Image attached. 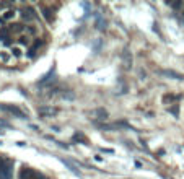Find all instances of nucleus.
<instances>
[{
	"label": "nucleus",
	"instance_id": "obj_1",
	"mask_svg": "<svg viewBox=\"0 0 184 179\" xmlns=\"http://www.w3.org/2000/svg\"><path fill=\"white\" fill-rule=\"evenodd\" d=\"M0 107H2V109H5V111H8V112H12V114L18 116V117H21V119H25V112H23V111H20L16 106H10V104H0Z\"/></svg>",
	"mask_w": 184,
	"mask_h": 179
},
{
	"label": "nucleus",
	"instance_id": "obj_2",
	"mask_svg": "<svg viewBox=\"0 0 184 179\" xmlns=\"http://www.w3.org/2000/svg\"><path fill=\"white\" fill-rule=\"evenodd\" d=\"M37 112H39V116H42V117H52L54 114H57V109L55 107H39L37 109Z\"/></svg>",
	"mask_w": 184,
	"mask_h": 179
},
{
	"label": "nucleus",
	"instance_id": "obj_3",
	"mask_svg": "<svg viewBox=\"0 0 184 179\" xmlns=\"http://www.w3.org/2000/svg\"><path fill=\"white\" fill-rule=\"evenodd\" d=\"M160 73H161V75H166V77H171V78H176V80H182V78H184L181 73L173 72V70H161Z\"/></svg>",
	"mask_w": 184,
	"mask_h": 179
},
{
	"label": "nucleus",
	"instance_id": "obj_4",
	"mask_svg": "<svg viewBox=\"0 0 184 179\" xmlns=\"http://www.w3.org/2000/svg\"><path fill=\"white\" fill-rule=\"evenodd\" d=\"M122 57H124V67L129 68L132 65V55L129 54V51H124V55H122Z\"/></svg>",
	"mask_w": 184,
	"mask_h": 179
},
{
	"label": "nucleus",
	"instance_id": "obj_5",
	"mask_svg": "<svg viewBox=\"0 0 184 179\" xmlns=\"http://www.w3.org/2000/svg\"><path fill=\"white\" fill-rule=\"evenodd\" d=\"M62 163H65V164H67V166L70 168V171H72L73 174H78V176H80V173H78V169H77V168H75V166H73V164H72V163H70V161H67V160H62Z\"/></svg>",
	"mask_w": 184,
	"mask_h": 179
},
{
	"label": "nucleus",
	"instance_id": "obj_6",
	"mask_svg": "<svg viewBox=\"0 0 184 179\" xmlns=\"http://www.w3.org/2000/svg\"><path fill=\"white\" fill-rule=\"evenodd\" d=\"M95 112L98 114V117H100V119H106V117H108V112H106L104 109H96Z\"/></svg>",
	"mask_w": 184,
	"mask_h": 179
},
{
	"label": "nucleus",
	"instance_id": "obj_7",
	"mask_svg": "<svg viewBox=\"0 0 184 179\" xmlns=\"http://www.w3.org/2000/svg\"><path fill=\"white\" fill-rule=\"evenodd\" d=\"M44 16H46V20H48V21H51V15H49V10H48V8H44Z\"/></svg>",
	"mask_w": 184,
	"mask_h": 179
},
{
	"label": "nucleus",
	"instance_id": "obj_8",
	"mask_svg": "<svg viewBox=\"0 0 184 179\" xmlns=\"http://www.w3.org/2000/svg\"><path fill=\"white\" fill-rule=\"evenodd\" d=\"M62 98H64V100H73V95H72V93H69V95H62Z\"/></svg>",
	"mask_w": 184,
	"mask_h": 179
},
{
	"label": "nucleus",
	"instance_id": "obj_9",
	"mask_svg": "<svg viewBox=\"0 0 184 179\" xmlns=\"http://www.w3.org/2000/svg\"><path fill=\"white\" fill-rule=\"evenodd\" d=\"M103 28H106V23H103V21H98V30H103Z\"/></svg>",
	"mask_w": 184,
	"mask_h": 179
},
{
	"label": "nucleus",
	"instance_id": "obj_10",
	"mask_svg": "<svg viewBox=\"0 0 184 179\" xmlns=\"http://www.w3.org/2000/svg\"><path fill=\"white\" fill-rule=\"evenodd\" d=\"M171 7H173V8H178V7H181V2H174V3H171Z\"/></svg>",
	"mask_w": 184,
	"mask_h": 179
},
{
	"label": "nucleus",
	"instance_id": "obj_11",
	"mask_svg": "<svg viewBox=\"0 0 184 179\" xmlns=\"http://www.w3.org/2000/svg\"><path fill=\"white\" fill-rule=\"evenodd\" d=\"M13 54H15V55H20V54H21V51L18 49V47H15V49H13Z\"/></svg>",
	"mask_w": 184,
	"mask_h": 179
},
{
	"label": "nucleus",
	"instance_id": "obj_12",
	"mask_svg": "<svg viewBox=\"0 0 184 179\" xmlns=\"http://www.w3.org/2000/svg\"><path fill=\"white\" fill-rule=\"evenodd\" d=\"M13 16V12H7L5 13V18H12Z\"/></svg>",
	"mask_w": 184,
	"mask_h": 179
},
{
	"label": "nucleus",
	"instance_id": "obj_13",
	"mask_svg": "<svg viewBox=\"0 0 184 179\" xmlns=\"http://www.w3.org/2000/svg\"><path fill=\"white\" fill-rule=\"evenodd\" d=\"M0 179H5V177H0Z\"/></svg>",
	"mask_w": 184,
	"mask_h": 179
}]
</instances>
